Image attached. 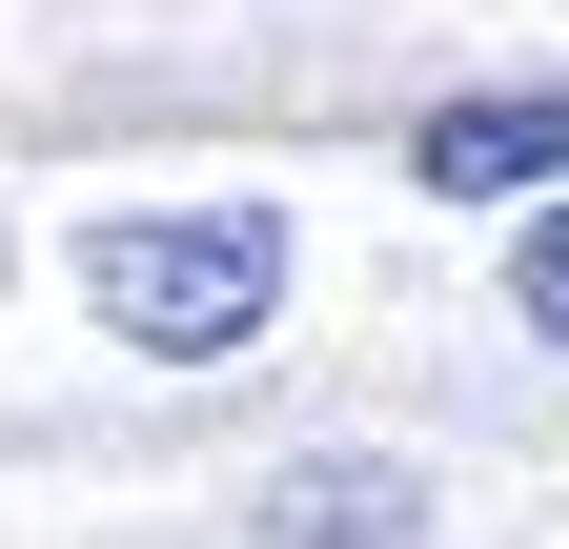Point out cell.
<instances>
[{"mask_svg":"<svg viewBox=\"0 0 569 549\" xmlns=\"http://www.w3.org/2000/svg\"><path fill=\"white\" fill-rule=\"evenodd\" d=\"M61 264H82V306L142 367H224L284 326V203H102Z\"/></svg>","mask_w":569,"mask_h":549,"instance_id":"1","label":"cell"},{"mask_svg":"<svg viewBox=\"0 0 569 549\" xmlns=\"http://www.w3.org/2000/svg\"><path fill=\"white\" fill-rule=\"evenodd\" d=\"M407 183H427V203H529V183H569V82H468V102H427V122H407Z\"/></svg>","mask_w":569,"mask_h":549,"instance_id":"2","label":"cell"},{"mask_svg":"<svg viewBox=\"0 0 569 549\" xmlns=\"http://www.w3.org/2000/svg\"><path fill=\"white\" fill-rule=\"evenodd\" d=\"M509 326H529V347H569V203L509 244Z\"/></svg>","mask_w":569,"mask_h":549,"instance_id":"3","label":"cell"}]
</instances>
